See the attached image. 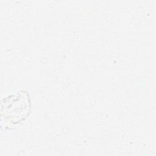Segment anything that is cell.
Returning a JSON list of instances; mask_svg holds the SVG:
<instances>
[{"label": "cell", "instance_id": "1", "mask_svg": "<svg viewBox=\"0 0 156 156\" xmlns=\"http://www.w3.org/2000/svg\"><path fill=\"white\" fill-rule=\"evenodd\" d=\"M31 107L29 94L23 91L9 95L1 101V118L16 126L25 121Z\"/></svg>", "mask_w": 156, "mask_h": 156}]
</instances>
